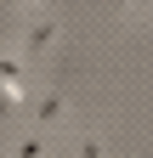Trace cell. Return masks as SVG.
<instances>
[{
	"label": "cell",
	"mask_w": 153,
	"mask_h": 158,
	"mask_svg": "<svg viewBox=\"0 0 153 158\" xmlns=\"http://www.w3.org/2000/svg\"><path fill=\"white\" fill-rule=\"evenodd\" d=\"M57 40H63V23H57V17H28V28H23V62L40 56V51H51Z\"/></svg>",
	"instance_id": "1"
},
{
	"label": "cell",
	"mask_w": 153,
	"mask_h": 158,
	"mask_svg": "<svg viewBox=\"0 0 153 158\" xmlns=\"http://www.w3.org/2000/svg\"><path fill=\"white\" fill-rule=\"evenodd\" d=\"M0 79H6V96H17L28 107V62L23 56H0Z\"/></svg>",
	"instance_id": "2"
},
{
	"label": "cell",
	"mask_w": 153,
	"mask_h": 158,
	"mask_svg": "<svg viewBox=\"0 0 153 158\" xmlns=\"http://www.w3.org/2000/svg\"><path fill=\"white\" fill-rule=\"evenodd\" d=\"M63 107H68V96H63V90H46L40 102H34V124H51V118H63Z\"/></svg>",
	"instance_id": "3"
},
{
	"label": "cell",
	"mask_w": 153,
	"mask_h": 158,
	"mask_svg": "<svg viewBox=\"0 0 153 158\" xmlns=\"http://www.w3.org/2000/svg\"><path fill=\"white\" fill-rule=\"evenodd\" d=\"M11 152H17V158H46V135L34 130V135H23V141H17Z\"/></svg>",
	"instance_id": "4"
},
{
	"label": "cell",
	"mask_w": 153,
	"mask_h": 158,
	"mask_svg": "<svg viewBox=\"0 0 153 158\" xmlns=\"http://www.w3.org/2000/svg\"><path fill=\"white\" fill-rule=\"evenodd\" d=\"M80 158H102V141H97V135H80Z\"/></svg>",
	"instance_id": "5"
},
{
	"label": "cell",
	"mask_w": 153,
	"mask_h": 158,
	"mask_svg": "<svg viewBox=\"0 0 153 158\" xmlns=\"http://www.w3.org/2000/svg\"><path fill=\"white\" fill-rule=\"evenodd\" d=\"M17 107H23V102H17V96H6V90H0V118H11Z\"/></svg>",
	"instance_id": "6"
}]
</instances>
